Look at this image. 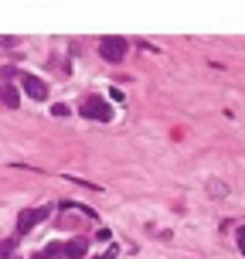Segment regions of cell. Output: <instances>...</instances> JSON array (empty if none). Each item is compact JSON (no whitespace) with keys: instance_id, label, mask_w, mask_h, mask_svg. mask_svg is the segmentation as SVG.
I'll return each mask as SVG.
<instances>
[{"instance_id":"obj_7","label":"cell","mask_w":245,"mask_h":259,"mask_svg":"<svg viewBox=\"0 0 245 259\" xmlns=\"http://www.w3.org/2000/svg\"><path fill=\"white\" fill-rule=\"evenodd\" d=\"M65 256V246H58V242H52V246H44L34 259H62Z\"/></svg>"},{"instance_id":"obj_6","label":"cell","mask_w":245,"mask_h":259,"mask_svg":"<svg viewBox=\"0 0 245 259\" xmlns=\"http://www.w3.org/2000/svg\"><path fill=\"white\" fill-rule=\"evenodd\" d=\"M85 249H89L85 239H72V242H65V259H82V256H85Z\"/></svg>"},{"instance_id":"obj_5","label":"cell","mask_w":245,"mask_h":259,"mask_svg":"<svg viewBox=\"0 0 245 259\" xmlns=\"http://www.w3.org/2000/svg\"><path fill=\"white\" fill-rule=\"evenodd\" d=\"M0 106H21V92L14 89L11 82L0 85Z\"/></svg>"},{"instance_id":"obj_12","label":"cell","mask_w":245,"mask_h":259,"mask_svg":"<svg viewBox=\"0 0 245 259\" xmlns=\"http://www.w3.org/2000/svg\"><path fill=\"white\" fill-rule=\"evenodd\" d=\"M211 194H218V198L225 194V188H221V181H211Z\"/></svg>"},{"instance_id":"obj_10","label":"cell","mask_w":245,"mask_h":259,"mask_svg":"<svg viewBox=\"0 0 245 259\" xmlns=\"http://www.w3.org/2000/svg\"><path fill=\"white\" fill-rule=\"evenodd\" d=\"M109 239H113L109 229H99V232H95V242H109Z\"/></svg>"},{"instance_id":"obj_2","label":"cell","mask_w":245,"mask_h":259,"mask_svg":"<svg viewBox=\"0 0 245 259\" xmlns=\"http://www.w3.org/2000/svg\"><path fill=\"white\" fill-rule=\"evenodd\" d=\"M82 116L99 119V123H109V119H113V109H109V103H106V99H99V96H89V99L82 103Z\"/></svg>"},{"instance_id":"obj_9","label":"cell","mask_w":245,"mask_h":259,"mask_svg":"<svg viewBox=\"0 0 245 259\" xmlns=\"http://www.w3.org/2000/svg\"><path fill=\"white\" fill-rule=\"evenodd\" d=\"M0 75H4V82H11V78H21V72L14 65H7V68H0Z\"/></svg>"},{"instance_id":"obj_11","label":"cell","mask_w":245,"mask_h":259,"mask_svg":"<svg viewBox=\"0 0 245 259\" xmlns=\"http://www.w3.org/2000/svg\"><path fill=\"white\" fill-rule=\"evenodd\" d=\"M52 116H68V106H62V103L52 106Z\"/></svg>"},{"instance_id":"obj_4","label":"cell","mask_w":245,"mask_h":259,"mask_svg":"<svg viewBox=\"0 0 245 259\" xmlns=\"http://www.w3.org/2000/svg\"><path fill=\"white\" fill-rule=\"evenodd\" d=\"M44 219H48V208H27V211H21V219H17V235H27Z\"/></svg>"},{"instance_id":"obj_1","label":"cell","mask_w":245,"mask_h":259,"mask_svg":"<svg viewBox=\"0 0 245 259\" xmlns=\"http://www.w3.org/2000/svg\"><path fill=\"white\" fill-rule=\"evenodd\" d=\"M129 41L126 38H116V34H106V38H99V55H103L106 62H123V55H126Z\"/></svg>"},{"instance_id":"obj_14","label":"cell","mask_w":245,"mask_h":259,"mask_svg":"<svg viewBox=\"0 0 245 259\" xmlns=\"http://www.w3.org/2000/svg\"><path fill=\"white\" fill-rule=\"evenodd\" d=\"M92 259H109V256H92Z\"/></svg>"},{"instance_id":"obj_3","label":"cell","mask_w":245,"mask_h":259,"mask_svg":"<svg viewBox=\"0 0 245 259\" xmlns=\"http://www.w3.org/2000/svg\"><path fill=\"white\" fill-rule=\"evenodd\" d=\"M21 85H24V92L31 96V99H38V103H44V99H48V82H44V78L21 72Z\"/></svg>"},{"instance_id":"obj_13","label":"cell","mask_w":245,"mask_h":259,"mask_svg":"<svg viewBox=\"0 0 245 259\" xmlns=\"http://www.w3.org/2000/svg\"><path fill=\"white\" fill-rule=\"evenodd\" d=\"M238 246H242V252H245V225L238 229Z\"/></svg>"},{"instance_id":"obj_8","label":"cell","mask_w":245,"mask_h":259,"mask_svg":"<svg viewBox=\"0 0 245 259\" xmlns=\"http://www.w3.org/2000/svg\"><path fill=\"white\" fill-rule=\"evenodd\" d=\"M14 249H17V239H4V242H0V259H11Z\"/></svg>"}]
</instances>
